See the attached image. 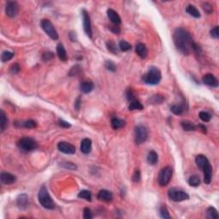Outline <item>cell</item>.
<instances>
[{
    "mask_svg": "<svg viewBox=\"0 0 219 219\" xmlns=\"http://www.w3.org/2000/svg\"><path fill=\"white\" fill-rule=\"evenodd\" d=\"M128 110L129 111H134V110L141 111V110H143V105H142L141 102L136 99V100L130 102V104L128 105Z\"/></svg>",
    "mask_w": 219,
    "mask_h": 219,
    "instance_id": "27",
    "label": "cell"
},
{
    "mask_svg": "<svg viewBox=\"0 0 219 219\" xmlns=\"http://www.w3.org/2000/svg\"><path fill=\"white\" fill-rule=\"evenodd\" d=\"M168 196L170 200L175 202H181V201L189 199V195L186 192H184L183 190L177 189V188H171L169 190Z\"/></svg>",
    "mask_w": 219,
    "mask_h": 219,
    "instance_id": "9",
    "label": "cell"
},
{
    "mask_svg": "<svg viewBox=\"0 0 219 219\" xmlns=\"http://www.w3.org/2000/svg\"><path fill=\"white\" fill-rule=\"evenodd\" d=\"M106 46H107V48H108V50L111 52V53L117 54L118 53L117 47L116 44H115L112 40H109V41H107V43H106Z\"/></svg>",
    "mask_w": 219,
    "mask_h": 219,
    "instance_id": "35",
    "label": "cell"
},
{
    "mask_svg": "<svg viewBox=\"0 0 219 219\" xmlns=\"http://www.w3.org/2000/svg\"><path fill=\"white\" fill-rule=\"evenodd\" d=\"M38 198H39V202L41 206L48 210H53L55 209V203L52 199V197L50 196L48 191L46 189V187L45 186H43L40 187L39 189V194H38Z\"/></svg>",
    "mask_w": 219,
    "mask_h": 219,
    "instance_id": "4",
    "label": "cell"
},
{
    "mask_svg": "<svg viewBox=\"0 0 219 219\" xmlns=\"http://www.w3.org/2000/svg\"><path fill=\"white\" fill-rule=\"evenodd\" d=\"M98 199L100 201H104V202H110L113 200V194L111 192L108 191V190H100L98 193Z\"/></svg>",
    "mask_w": 219,
    "mask_h": 219,
    "instance_id": "14",
    "label": "cell"
},
{
    "mask_svg": "<svg viewBox=\"0 0 219 219\" xmlns=\"http://www.w3.org/2000/svg\"><path fill=\"white\" fill-rule=\"evenodd\" d=\"M80 70H81V67H80V66L79 65L75 66V69H74V68H72V69H71L70 72H69V75H70V76H73V75H77Z\"/></svg>",
    "mask_w": 219,
    "mask_h": 219,
    "instance_id": "49",
    "label": "cell"
},
{
    "mask_svg": "<svg viewBox=\"0 0 219 219\" xmlns=\"http://www.w3.org/2000/svg\"><path fill=\"white\" fill-rule=\"evenodd\" d=\"M172 177V169L170 166L164 167V169H162L160 173L158 175V184L161 187H165L170 183V180Z\"/></svg>",
    "mask_w": 219,
    "mask_h": 219,
    "instance_id": "7",
    "label": "cell"
},
{
    "mask_svg": "<svg viewBox=\"0 0 219 219\" xmlns=\"http://www.w3.org/2000/svg\"><path fill=\"white\" fill-rule=\"evenodd\" d=\"M181 125L185 131H194L196 129V126L192 122L183 121L181 122Z\"/></svg>",
    "mask_w": 219,
    "mask_h": 219,
    "instance_id": "26",
    "label": "cell"
},
{
    "mask_svg": "<svg viewBox=\"0 0 219 219\" xmlns=\"http://www.w3.org/2000/svg\"><path fill=\"white\" fill-rule=\"evenodd\" d=\"M160 216L164 219H170V216L169 214V212L165 206H162L160 208Z\"/></svg>",
    "mask_w": 219,
    "mask_h": 219,
    "instance_id": "40",
    "label": "cell"
},
{
    "mask_svg": "<svg viewBox=\"0 0 219 219\" xmlns=\"http://www.w3.org/2000/svg\"><path fill=\"white\" fill-rule=\"evenodd\" d=\"M20 126L26 128H36L37 123L35 121L29 119V120H27V121L22 122V123H20Z\"/></svg>",
    "mask_w": 219,
    "mask_h": 219,
    "instance_id": "31",
    "label": "cell"
},
{
    "mask_svg": "<svg viewBox=\"0 0 219 219\" xmlns=\"http://www.w3.org/2000/svg\"><path fill=\"white\" fill-rule=\"evenodd\" d=\"M20 69H21V67H20L18 63H14V64L10 66V72L11 74H17L20 71Z\"/></svg>",
    "mask_w": 219,
    "mask_h": 219,
    "instance_id": "45",
    "label": "cell"
},
{
    "mask_svg": "<svg viewBox=\"0 0 219 219\" xmlns=\"http://www.w3.org/2000/svg\"><path fill=\"white\" fill-rule=\"evenodd\" d=\"M19 12V5L15 1H10L8 2L5 7V13L9 17H17Z\"/></svg>",
    "mask_w": 219,
    "mask_h": 219,
    "instance_id": "11",
    "label": "cell"
},
{
    "mask_svg": "<svg viewBox=\"0 0 219 219\" xmlns=\"http://www.w3.org/2000/svg\"><path fill=\"white\" fill-rule=\"evenodd\" d=\"M92 150V141L88 138L82 140L81 143V151L84 154H88Z\"/></svg>",
    "mask_w": 219,
    "mask_h": 219,
    "instance_id": "19",
    "label": "cell"
},
{
    "mask_svg": "<svg viewBox=\"0 0 219 219\" xmlns=\"http://www.w3.org/2000/svg\"><path fill=\"white\" fill-rule=\"evenodd\" d=\"M82 18H83V27H84V31L86 34L92 38V25H91V20L89 17L88 12L86 10H82Z\"/></svg>",
    "mask_w": 219,
    "mask_h": 219,
    "instance_id": "10",
    "label": "cell"
},
{
    "mask_svg": "<svg viewBox=\"0 0 219 219\" xmlns=\"http://www.w3.org/2000/svg\"><path fill=\"white\" fill-rule=\"evenodd\" d=\"M211 35L214 39H218L219 38V27L217 26L215 27L214 28L211 30Z\"/></svg>",
    "mask_w": 219,
    "mask_h": 219,
    "instance_id": "47",
    "label": "cell"
},
{
    "mask_svg": "<svg viewBox=\"0 0 219 219\" xmlns=\"http://www.w3.org/2000/svg\"><path fill=\"white\" fill-rule=\"evenodd\" d=\"M7 125H8V119H7L6 114L3 110H1L0 111V129H1L2 133L5 130Z\"/></svg>",
    "mask_w": 219,
    "mask_h": 219,
    "instance_id": "22",
    "label": "cell"
},
{
    "mask_svg": "<svg viewBox=\"0 0 219 219\" xmlns=\"http://www.w3.org/2000/svg\"><path fill=\"white\" fill-rule=\"evenodd\" d=\"M203 10H205V12H206L207 14H211L213 11V7L212 5L209 3H204L202 4Z\"/></svg>",
    "mask_w": 219,
    "mask_h": 219,
    "instance_id": "42",
    "label": "cell"
},
{
    "mask_svg": "<svg viewBox=\"0 0 219 219\" xmlns=\"http://www.w3.org/2000/svg\"><path fill=\"white\" fill-rule=\"evenodd\" d=\"M186 11L187 13L189 14L190 16H192V17H194V18H200V11H199V10H198L194 5H192V4L187 5V6Z\"/></svg>",
    "mask_w": 219,
    "mask_h": 219,
    "instance_id": "23",
    "label": "cell"
},
{
    "mask_svg": "<svg viewBox=\"0 0 219 219\" xmlns=\"http://www.w3.org/2000/svg\"><path fill=\"white\" fill-rule=\"evenodd\" d=\"M141 171H140V170H135L134 175H133V177H132L133 182H139L141 181Z\"/></svg>",
    "mask_w": 219,
    "mask_h": 219,
    "instance_id": "43",
    "label": "cell"
},
{
    "mask_svg": "<svg viewBox=\"0 0 219 219\" xmlns=\"http://www.w3.org/2000/svg\"><path fill=\"white\" fill-rule=\"evenodd\" d=\"M158 160V156H157V152L155 151H150L149 153L147 155V162L150 164H156Z\"/></svg>",
    "mask_w": 219,
    "mask_h": 219,
    "instance_id": "25",
    "label": "cell"
},
{
    "mask_svg": "<svg viewBox=\"0 0 219 219\" xmlns=\"http://www.w3.org/2000/svg\"><path fill=\"white\" fill-rule=\"evenodd\" d=\"M125 124H126V122L124 120H122L117 117H114L111 119V126L116 130L124 127Z\"/></svg>",
    "mask_w": 219,
    "mask_h": 219,
    "instance_id": "24",
    "label": "cell"
},
{
    "mask_svg": "<svg viewBox=\"0 0 219 219\" xmlns=\"http://www.w3.org/2000/svg\"><path fill=\"white\" fill-rule=\"evenodd\" d=\"M126 96H127V99H128V101L131 102V101H134V100H136V95H135V93H134V92L132 90V89H128V91H127V93H126Z\"/></svg>",
    "mask_w": 219,
    "mask_h": 219,
    "instance_id": "39",
    "label": "cell"
},
{
    "mask_svg": "<svg viewBox=\"0 0 219 219\" xmlns=\"http://www.w3.org/2000/svg\"><path fill=\"white\" fill-rule=\"evenodd\" d=\"M81 103H82L81 97H78V98H76V100H75V108L76 109L77 111H79L80 108H81Z\"/></svg>",
    "mask_w": 219,
    "mask_h": 219,
    "instance_id": "50",
    "label": "cell"
},
{
    "mask_svg": "<svg viewBox=\"0 0 219 219\" xmlns=\"http://www.w3.org/2000/svg\"><path fill=\"white\" fill-rule=\"evenodd\" d=\"M107 16H108V18L110 19V21L114 25L117 26L119 24H121V17H119L117 12H116L114 10L108 9V10H107Z\"/></svg>",
    "mask_w": 219,
    "mask_h": 219,
    "instance_id": "16",
    "label": "cell"
},
{
    "mask_svg": "<svg viewBox=\"0 0 219 219\" xmlns=\"http://www.w3.org/2000/svg\"><path fill=\"white\" fill-rule=\"evenodd\" d=\"M161 78H162V74L159 69L152 66L150 67L148 71L143 75L142 80L146 84L148 85H157L161 81Z\"/></svg>",
    "mask_w": 219,
    "mask_h": 219,
    "instance_id": "3",
    "label": "cell"
},
{
    "mask_svg": "<svg viewBox=\"0 0 219 219\" xmlns=\"http://www.w3.org/2000/svg\"><path fill=\"white\" fill-rule=\"evenodd\" d=\"M83 217L85 219H92V214L91 210L86 207L84 208V211H83Z\"/></svg>",
    "mask_w": 219,
    "mask_h": 219,
    "instance_id": "44",
    "label": "cell"
},
{
    "mask_svg": "<svg viewBox=\"0 0 219 219\" xmlns=\"http://www.w3.org/2000/svg\"><path fill=\"white\" fill-rule=\"evenodd\" d=\"M105 66L106 69H108V70H110V71H112V72H115V71L117 70V66H116V64H115L112 61H110V60L105 62Z\"/></svg>",
    "mask_w": 219,
    "mask_h": 219,
    "instance_id": "37",
    "label": "cell"
},
{
    "mask_svg": "<svg viewBox=\"0 0 219 219\" xmlns=\"http://www.w3.org/2000/svg\"><path fill=\"white\" fill-rule=\"evenodd\" d=\"M80 199L87 200V201H92V193L88 190H82L78 194Z\"/></svg>",
    "mask_w": 219,
    "mask_h": 219,
    "instance_id": "30",
    "label": "cell"
},
{
    "mask_svg": "<svg viewBox=\"0 0 219 219\" xmlns=\"http://www.w3.org/2000/svg\"><path fill=\"white\" fill-rule=\"evenodd\" d=\"M200 127L202 128V131L204 132V133H206V128L205 127V126H203V125H200Z\"/></svg>",
    "mask_w": 219,
    "mask_h": 219,
    "instance_id": "52",
    "label": "cell"
},
{
    "mask_svg": "<svg viewBox=\"0 0 219 219\" xmlns=\"http://www.w3.org/2000/svg\"><path fill=\"white\" fill-rule=\"evenodd\" d=\"M170 111L175 115H182L184 112V106L182 104L179 105H174L170 107Z\"/></svg>",
    "mask_w": 219,
    "mask_h": 219,
    "instance_id": "28",
    "label": "cell"
},
{
    "mask_svg": "<svg viewBox=\"0 0 219 219\" xmlns=\"http://www.w3.org/2000/svg\"><path fill=\"white\" fill-rule=\"evenodd\" d=\"M57 56H58L60 60H62L63 62H66L68 60V56H67L65 48L61 43H59L58 45L57 46Z\"/></svg>",
    "mask_w": 219,
    "mask_h": 219,
    "instance_id": "20",
    "label": "cell"
},
{
    "mask_svg": "<svg viewBox=\"0 0 219 219\" xmlns=\"http://www.w3.org/2000/svg\"><path fill=\"white\" fill-rule=\"evenodd\" d=\"M110 29L113 32V33H119L120 32H121V30H120V28L118 27L117 26H112V27H110Z\"/></svg>",
    "mask_w": 219,
    "mask_h": 219,
    "instance_id": "51",
    "label": "cell"
},
{
    "mask_svg": "<svg viewBox=\"0 0 219 219\" xmlns=\"http://www.w3.org/2000/svg\"><path fill=\"white\" fill-rule=\"evenodd\" d=\"M61 166H62L63 168H65V169H69V170H77V166H76L75 164L70 163V162H64V163L61 164Z\"/></svg>",
    "mask_w": 219,
    "mask_h": 219,
    "instance_id": "41",
    "label": "cell"
},
{
    "mask_svg": "<svg viewBox=\"0 0 219 219\" xmlns=\"http://www.w3.org/2000/svg\"><path fill=\"white\" fill-rule=\"evenodd\" d=\"M197 166L202 170L204 173V182L206 184H210L212 178V167L210 164L208 158L202 154L198 155L195 158Z\"/></svg>",
    "mask_w": 219,
    "mask_h": 219,
    "instance_id": "2",
    "label": "cell"
},
{
    "mask_svg": "<svg viewBox=\"0 0 219 219\" xmlns=\"http://www.w3.org/2000/svg\"><path fill=\"white\" fill-rule=\"evenodd\" d=\"M57 149L61 152L65 154H74L75 153V147L72 144L66 141H62L59 142L57 145Z\"/></svg>",
    "mask_w": 219,
    "mask_h": 219,
    "instance_id": "12",
    "label": "cell"
},
{
    "mask_svg": "<svg viewBox=\"0 0 219 219\" xmlns=\"http://www.w3.org/2000/svg\"><path fill=\"white\" fill-rule=\"evenodd\" d=\"M27 204H28V197H27L26 193H22L17 197V205L18 206V208L22 210L26 209Z\"/></svg>",
    "mask_w": 219,
    "mask_h": 219,
    "instance_id": "17",
    "label": "cell"
},
{
    "mask_svg": "<svg viewBox=\"0 0 219 219\" xmlns=\"http://www.w3.org/2000/svg\"><path fill=\"white\" fill-rule=\"evenodd\" d=\"M206 213H207V217H208V218L217 219L219 217L217 211L214 207H212V206H211V207H209V208L207 209Z\"/></svg>",
    "mask_w": 219,
    "mask_h": 219,
    "instance_id": "29",
    "label": "cell"
},
{
    "mask_svg": "<svg viewBox=\"0 0 219 219\" xmlns=\"http://www.w3.org/2000/svg\"><path fill=\"white\" fill-rule=\"evenodd\" d=\"M80 88H81V91L83 92V93H89L91 92L93 88H94V85L92 81H89V80H85L81 83V86H80Z\"/></svg>",
    "mask_w": 219,
    "mask_h": 219,
    "instance_id": "18",
    "label": "cell"
},
{
    "mask_svg": "<svg viewBox=\"0 0 219 219\" xmlns=\"http://www.w3.org/2000/svg\"><path fill=\"white\" fill-rule=\"evenodd\" d=\"M119 48L122 52H128L131 50V45L125 40H121L119 43Z\"/></svg>",
    "mask_w": 219,
    "mask_h": 219,
    "instance_id": "34",
    "label": "cell"
},
{
    "mask_svg": "<svg viewBox=\"0 0 219 219\" xmlns=\"http://www.w3.org/2000/svg\"><path fill=\"white\" fill-rule=\"evenodd\" d=\"M202 82H204V84L212 87H217L218 86V81L212 74H206L204 75Z\"/></svg>",
    "mask_w": 219,
    "mask_h": 219,
    "instance_id": "13",
    "label": "cell"
},
{
    "mask_svg": "<svg viewBox=\"0 0 219 219\" xmlns=\"http://www.w3.org/2000/svg\"><path fill=\"white\" fill-rule=\"evenodd\" d=\"M148 132L147 128L143 125H138L134 129V141L137 145H141L147 141Z\"/></svg>",
    "mask_w": 219,
    "mask_h": 219,
    "instance_id": "8",
    "label": "cell"
},
{
    "mask_svg": "<svg viewBox=\"0 0 219 219\" xmlns=\"http://www.w3.org/2000/svg\"><path fill=\"white\" fill-rule=\"evenodd\" d=\"M164 100V96H162L160 94L153 95L152 98H151V102L152 104H161L162 102Z\"/></svg>",
    "mask_w": 219,
    "mask_h": 219,
    "instance_id": "36",
    "label": "cell"
},
{
    "mask_svg": "<svg viewBox=\"0 0 219 219\" xmlns=\"http://www.w3.org/2000/svg\"><path fill=\"white\" fill-rule=\"evenodd\" d=\"M188 183L190 186L198 187L200 184V178L198 176H192L188 179Z\"/></svg>",
    "mask_w": 219,
    "mask_h": 219,
    "instance_id": "33",
    "label": "cell"
},
{
    "mask_svg": "<svg viewBox=\"0 0 219 219\" xmlns=\"http://www.w3.org/2000/svg\"><path fill=\"white\" fill-rule=\"evenodd\" d=\"M0 179H1V182L3 184L10 185V184H13L17 181V177H15L14 175H12V174L8 173V172H2Z\"/></svg>",
    "mask_w": 219,
    "mask_h": 219,
    "instance_id": "15",
    "label": "cell"
},
{
    "mask_svg": "<svg viewBox=\"0 0 219 219\" xmlns=\"http://www.w3.org/2000/svg\"><path fill=\"white\" fill-rule=\"evenodd\" d=\"M199 117L203 122H209L211 120V118H212L211 115L208 112H206V111H200Z\"/></svg>",
    "mask_w": 219,
    "mask_h": 219,
    "instance_id": "38",
    "label": "cell"
},
{
    "mask_svg": "<svg viewBox=\"0 0 219 219\" xmlns=\"http://www.w3.org/2000/svg\"><path fill=\"white\" fill-rule=\"evenodd\" d=\"M40 26L42 29L46 33V34L53 40H57L58 39V33L55 29L52 22L48 19H43L40 22Z\"/></svg>",
    "mask_w": 219,
    "mask_h": 219,
    "instance_id": "6",
    "label": "cell"
},
{
    "mask_svg": "<svg viewBox=\"0 0 219 219\" xmlns=\"http://www.w3.org/2000/svg\"><path fill=\"white\" fill-rule=\"evenodd\" d=\"M42 57L45 61H49V60L54 57V53L52 52H46L43 53Z\"/></svg>",
    "mask_w": 219,
    "mask_h": 219,
    "instance_id": "46",
    "label": "cell"
},
{
    "mask_svg": "<svg viewBox=\"0 0 219 219\" xmlns=\"http://www.w3.org/2000/svg\"><path fill=\"white\" fill-rule=\"evenodd\" d=\"M58 122H59V125H60L61 127H62V128H68L71 127V124H70L69 122L64 121V120H62V119H59Z\"/></svg>",
    "mask_w": 219,
    "mask_h": 219,
    "instance_id": "48",
    "label": "cell"
},
{
    "mask_svg": "<svg viewBox=\"0 0 219 219\" xmlns=\"http://www.w3.org/2000/svg\"><path fill=\"white\" fill-rule=\"evenodd\" d=\"M173 40L176 48L183 55H189L193 51L194 42L189 32L185 28L177 27L174 32Z\"/></svg>",
    "mask_w": 219,
    "mask_h": 219,
    "instance_id": "1",
    "label": "cell"
},
{
    "mask_svg": "<svg viewBox=\"0 0 219 219\" xmlns=\"http://www.w3.org/2000/svg\"><path fill=\"white\" fill-rule=\"evenodd\" d=\"M17 147L20 150L24 152H28L35 150L38 147L37 142L33 138L31 137H22L17 142Z\"/></svg>",
    "mask_w": 219,
    "mask_h": 219,
    "instance_id": "5",
    "label": "cell"
},
{
    "mask_svg": "<svg viewBox=\"0 0 219 219\" xmlns=\"http://www.w3.org/2000/svg\"><path fill=\"white\" fill-rule=\"evenodd\" d=\"M135 50H136V53L139 55V57H141V58H146L147 57L148 51H147V46H145L144 44H142V43L137 44Z\"/></svg>",
    "mask_w": 219,
    "mask_h": 219,
    "instance_id": "21",
    "label": "cell"
},
{
    "mask_svg": "<svg viewBox=\"0 0 219 219\" xmlns=\"http://www.w3.org/2000/svg\"><path fill=\"white\" fill-rule=\"evenodd\" d=\"M14 55H15V54H14L13 52H9V51H5V52H3L2 53V56H1V60H2V62H7V61H10V59H12Z\"/></svg>",
    "mask_w": 219,
    "mask_h": 219,
    "instance_id": "32",
    "label": "cell"
}]
</instances>
